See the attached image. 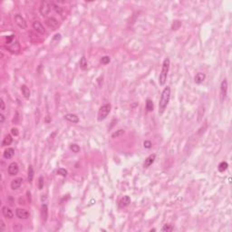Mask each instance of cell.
<instances>
[{"instance_id": "1", "label": "cell", "mask_w": 232, "mask_h": 232, "mask_svg": "<svg viewBox=\"0 0 232 232\" xmlns=\"http://www.w3.org/2000/svg\"><path fill=\"white\" fill-rule=\"evenodd\" d=\"M170 100H171V88L170 86H166L163 89L160 102H159V113L160 114H162L165 112Z\"/></svg>"}, {"instance_id": "2", "label": "cell", "mask_w": 232, "mask_h": 232, "mask_svg": "<svg viewBox=\"0 0 232 232\" xmlns=\"http://www.w3.org/2000/svg\"><path fill=\"white\" fill-rule=\"evenodd\" d=\"M170 65H171V61L169 58H165L164 61L162 63V67H161V71L159 76V83L161 86H163L166 83L167 81V76H168V73L170 70Z\"/></svg>"}, {"instance_id": "3", "label": "cell", "mask_w": 232, "mask_h": 232, "mask_svg": "<svg viewBox=\"0 0 232 232\" xmlns=\"http://www.w3.org/2000/svg\"><path fill=\"white\" fill-rule=\"evenodd\" d=\"M111 110H112V105L110 103H105L100 107L98 111V115H97V120L99 122H102V121L107 118V116L111 113Z\"/></svg>"}, {"instance_id": "4", "label": "cell", "mask_w": 232, "mask_h": 232, "mask_svg": "<svg viewBox=\"0 0 232 232\" xmlns=\"http://www.w3.org/2000/svg\"><path fill=\"white\" fill-rule=\"evenodd\" d=\"M14 19H15V24H17L20 28L26 29V27H27V23H26V20L22 17V15L19 14L15 15Z\"/></svg>"}, {"instance_id": "5", "label": "cell", "mask_w": 232, "mask_h": 232, "mask_svg": "<svg viewBox=\"0 0 232 232\" xmlns=\"http://www.w3.org/2000/svg\"><path fill=\"white\" fill-rule=\"evenodd\" d=\"M227 92H228V81L224 79L220 84V100L221 102H223L226 96H227Z\"/></svg>"}, {"instance_id": "6", "label": "cell", "mask_w": 232, "mask_h": 232, "mask_svg": "<svg viewBox=\"0 0 232 232\" xmlns=\"http://www.w3.org/2000/svg\"><path fill=\"white\" fill-rule=\"evenodd\" d=\"M15 215L20 219H27L30 217V213L25 209H17Z\"/></svg>"}, {"instance_id": "7", "label": "cell", "mask_w": 232, "mask_h": 232, "mask_svg": "<svg viewBox=\"0 0 232 232\" xmlns=\"http://www.w3.org/2000/svg\"><path fill=\"white\" fill-rule=\"evenodd\" d=\"M7 171H8V174L11 176H15L17 175L19 171V167H18V164L17 162H11L9 164L8 168H7Z\"/></svg>"}, {"instance_id": "8", "label": "cell", "mask_w": 232, "mask_h": 232, "mask_svg": "<svg viewBox=\"0 0 232 232\" xmlns=\"http://www.w3.org/2000/svg\"><path fill=\"white\" fill-rule=\"evenodd\" d=\"M39 11H40L41 15H43V17L46 15L47 14L50 12V5H49V3L46 2V1H43V2H42L41 3V6H40V8H39Z\"/></svg>"}, {"instance_id": "9", "label": "cell", "mask_w": 232, "mask_h": 232, "mask_svg": "<svg viewBox=\"0 0 232 232\" xmlns=\"http://www.w3.org/2000/svg\"><path fill=\"white\" fill-rule=\"evenodd\" d=\"M32 26H33V29L35 31H36V32L41 34V35H44L45 33V29L44 27V25H42L41 22H39V21H35V22H33Z\"/></svg>"}, {"instance_id": "10", "label": "cell", "mask_w": 232, "mask_h": 232, "mask_svg": "<svg viewBox=\"0 0 232 232\" xmlns=\"http://www.w3.org/2000/svg\"><path fill=\"white\" fill-rule=\"evenodd\" d=\"M45 23L46 25L49 26V27L53 28V29H56L58 26H59V22H58V20L55 19V17H49L45 20Z\"/></svg>"}, {"instance_id": "11", "label": "cell", "mask_w": 232, "mask_h": 232, "mask_svg": "<svg viewBox=\"0 0 232 232\" xmlns=\"http://www.w3.org/2000/svg\"><path fill=\"white\" fill-rule=\"evenodd\" d=\"M65 119L66 121L70 123H79V117L76 115V114H73V113H67L65 115Z\"/></svg>"}, {"instance_id": "12", "label": "cell", "mask_w": 232, "mask_h": 232, "mask_svg": "<svg viewBox=\"0 0 232 232\" xmlns=\"http://www.w3.org/2000/svg\"><path fill=\"white\" fill-rule=\"evenodd\" d=\"M2 214H3V216H4L5 218L8 219H11L14 217L13 211L8 207H7V206H4L2 208Z\"/></svg>"}, {"instance_id": "13", "label": "cell", "mask_w": 232, "mask_h": 232, "mask_svg": "<svg viewBox=\"0 0 232 232\" xmlns=\"http://www.w3.org/2000/svg\"><path fill=\"white\" fill-rule=\"evenodd\" d=\"M205 79H206V75H205L204 73H196V75H195L194 77V82L195 83H197V84H201L204 81H205Z\"/></svg>"}, {"instance_id": "14", "label": "cell", "mask_w": 232, "mask_h": 232, "mask_svg": "<svg viewBox=\"0 0 232 232\" xmlns=\"http://www.w3.org/2000/svg\"><path fill=\"white\" fill-rule=\"evenodd\" d=\"M155 159H156V155L154 153L153 154H151L150 156H148L145 159L144 162H143V167L144 168H149L152 164V163L154 162Z\"/></svg>"}, {"instance_id": "15", "label": "cell", "mask_w": 232, "mask_h": 232, "mask_svg": "<svg viewBox=\"0 0 232 232\" xmlns=\"http://www.w3.org/2000/svg\"><path fill=\"white\" fill-rule=\"evenodd\" d=\"M131 203V198L129 196H123L119 200V206L120 208H125Z\"/></svg>"}, {"instance_id": "16", "label": "cell", "mask_w": 232, "mask_h": 232, "mask_svg": "<svg viewBox=\"0 0 232 232\" xmlns=\"http://www.w3.org/2000/svg\"><path fill=\"white\" fill-rule=\"evenodd\" d=\"M22 183H23V179L22 178L15 179V180L12 181V182H11V189H13V191H15V189H19L21 187Z\"/></svg>"}, {"instance_id": "17", "label": "cell", "mask_w": 232, "mask_h": 232, "mask_svg": "<svg viewBox=\"0 0 232 232\" xmlns=\"http://www.w3.org/2000/svg\"><path fill=\"white\" fill-rule=\"evenodd\" d=\"M41 216L43 218L44 222L47 220V218H48V207H47L46 204H43L41 207Z\"/></svg>"}, {"instance_id": "18", "label": "cell", "mask_w": 232, "mask_h": 232, "mask_svg": "<svg viewBox=\"0 0 232 232\" xmlns=\"http://www.w3.org/2000/svg\"><path fill=\"white\" fill-rule=\"evenodd\" d=\"M14 155H15V150L13 148H7L3 152V157L7 160L11 159V158H13Z\"/></svg>"}, {"instance_id": "19", "label": "cell", "mask_w": 232, "mask_h": 232, "mask_svg": "<svg viewBox=\"0 0 232 232\" xmlns=\"http://www.w3.org/2000/svg\"><path fill=\"white\" fill-rule=\"evenodd\" d=\"M21 92H22V94L23 96L25 98V99H29L30 98V95H31V92L29 90V88L25 85V84H23L22 86H21Z\"/></svg>"}, {"instance_id": "20", "label": "cell", "mask_w": 232, "mask_h": 232, "mask_svg": "<svg viewBox=\"0 0 232 232\" xmlns=\"http://www.w3.org/2000/svg\"><path fill=\"white\" fill-rule=\"evenodd\" d=\"M12 141H13V138H12V136L10 135V134H7L5 136V138L3 139V141H2V146L5 147V146H8L12 143Z\"/></svg>"}, {"instance_id": "21", "label": "cell", "mask_w": 232, "mask_h": 232, "mask_svg": "<svg viewBox=\"0 0 232 232\" xmlns=\"http://www.w3.org/2000/svg\"><path fill=\"white\" fill-rule=\"evenodd\" d=\"M34 175H35V171H34L33 166L32 165H29V167H28V172H27V179H28V181L30 183H32V181H33Z\"/></svg>"}, {"instance_id": "22", "label": "cell", "mask_w": 232, "mask_h": 232, "mask_svg": "<svg viewBox=\"0 0 232 232\" xmlns=\"http://www.w3.org/2000/svg\"><path fill=\"white\" fill-rule=\"evenodd\" d=\"M80 68L83 71L87 70V68H88V63H87L86 58L84 56H83L81 58V60H80Z\"/></svg>"}, {"instance_id": "23", "label": "cell", "mask_w": 232, "mask_h": 232, "mask_svg": "<svg viewBox=\"0 0 232 232\" xmlns=\"http://www.w3.org/2000/svg\"><path fill=\"white\" fill-rule=\"evenodd\" d=\"M229 167V164L228 162L226 161H221L219 164V167H218V170L219 172H224L225 171H227V169Z\"/></svg>"}, {"instance_id": "24", "label": "cell", "mask_w": 232, "mask_h": 232, "mask_svg": "<svg viewBox=\"0 0 232 232\" xmlns=\"http://www.w3.org/2000/svg\"><path fill=\"white\" fill-rule=\"evenodd\" d=\"M154 109V105H153V103L151 99H147L146 101V110L148 111V112H152Z\"/></svg>"}, {"instance_id": "25", "label": "cell", "mask_w": 232, "mask_h": 232, "mask_svg": "<svg viewBox=\"0 0 232 232\" xmlns=\"http://www.w3.org/2000/svg\"><path fill=\"white\" fill-rule=\"evenodd\" d=\"M123 134H124V130L120 129V130H118V131H114V133L112 134V138H118V137L122 136V135H123Z\"/></svg>"}, {"instance_id": "26", "label": "cell", "mask_w": 232, "mask_h": 232, "mask_svg": "<svg viewBox=\"0 0 232 232\" xmlns=\"http://www.w3.org/2000/svg\"><path fill=\"white\" fill-rule=\"evenodd\" d=\"M181 21H179V20H175L173 22L172 25H171V29L174 31V30H178L179 28L181 27Z\"/></svg>"}, {"instance_id": "27", "label": "cell", "mask_w": 232, "mask_h": 232, "mask_svg": "<svg viewBox=\"0 0 232 232\" xmlns=\"http://www.w3.org/2000/svg\"><path fill=\"white\" fill-rule=\"evenodd\" d=\"M172 230H173V227L170 224L163 225V227L161 228V231H164V232H171Z\"/></svg>"}, {"instance_id": "28", "label": "cell", "mask_w": 232, "mask_h": 232, "mask_svg": "<svg viewBox=\"0 0 232 232\" xmlns=\"http://www.w3.org/2000/svg\"><path fill=\"white\" fill-rule=\"evenodd\" d=\"M67 171L65 170V169H63V168H60V169H58L57 170V174L58 175H60L62 177H66L67 176Z\"/></svg>"}, {"instance_id": "29", "label": "cell", "mask_w": 232, "mask_h": 232, "mask_svg": "<svg viewBox=\"0 0 232 232\" xmlns=\"http://www.w3.org/2000/svg\"><path fill=\"white\" fill-rule=\"evenodd\" d=\"M70 149L73 151V152H75V153H77V152L80 151V147H79V145H77V144H75V143L71 144Z\"/></svg>"}, {"instance_id": "30", "label": "cell", "mask_w": 232, "mask_h": 232, "mask_svg": "<svg viewBox=\"0 0 232 232\" xmlns=\"http://www.w3.org/2000/svg\"><path fill=\"white\" fill-rule=\"evenodd\" d=\"M110 62H111V58L109 56H107V55L103 56L102 59H101V63L103 65H108Z\"/></svg>"}, {"instance_id": "31", "label": "cell", "mask_w": 232, "mask_h": 232, "mask_svg": "<svg viewBox=\"0 0 232 232\" xmlns=\"http://www.w3.org/2000/svg\"><path fill=\"white\" fill-rule=\"evenodd\" d=\"M44 188V178L40 176L39 179H38V189H42Z\"/></svg>"}, {"instance_id": "32", "label": "cell", "mask_w": 232, "mask_h": 232, "mask_svg": "<svg viewBox=\"0 0 232 232\" xmlns=\"http://www.w3.org/2000/svg\"><path fill=\"white\" fill-rule=\"evenodd\" d=\"M143 146H144V148H146V149H151V146H152V143H151V141H145L143 142Z\"/></svg>"}, {"instance_id": "33", "label": "cell", "mask_w": 232, "mask_h": 232, "mask_svg": "<svg viewBox=\"0 0 232 232\" xmlns=\"http://www.w3.org/2000/svg\"><path fill=\"white\" fill-rule=\"evenodd\" d=\"M11 133H12L13 135H15V136H18L19 131H18V130H17V128H12V129H11Z\"/></svg>"}, {"instance_id": "34", "label": "cell", "mask_w": 232, "mask_h": 232, "mask_svg": "<svg viewBox=\"0 0 232 232\" xmlns=\"http://www.w3.org/2000/svg\"><path fill=\"white\" fill-rule=\"evenodd\" d=\"M0 103H1V110H2V111H5V110H6V104H5V102H4L3 98L0 99Z\"/></svg>"}, {"instance_id": "35", "label": "cell", "mask_w": 232, "mask_h": 232, "mask_svg": "<svg viewBox=\"0 0 232 232\" xmlns=\"http://www.w3.org/2000/svg\"><path fill=\"white\" fill-rule=\"evenodd\" d=\"M5 122V115L3 113L0 114V123H4Z\"/></svg>"}, {"instance_id": "36", "label": "cell", "mask_w": 232, "mask_h": 232, "mask_svg": "<svg viewBox=\"0 0 232 232\" xmlns=\"http://www.w3.org/2000/svg\"><path fill=\"white\" fill-rule=\"evenodd\" d=\"M54 7H55V11H56L57 13H59V14L62 13V9H61L60 7H57V6H54Z\"/></svg>"}, {"instance_id": "37", "label": "cell", "mask_w": 232, "mask_h": 232, "mask_svg": "<svg viewBox=\"0 0 232 232\" xmlns=\"http://www.w3.org/2000/svg\"><path fill=\"white\" fill-rule=\"evenodd\" d=\"M4 229H5V223H4V221L3 220H1V231H4Z\"/></svg>"}]
</instances>
